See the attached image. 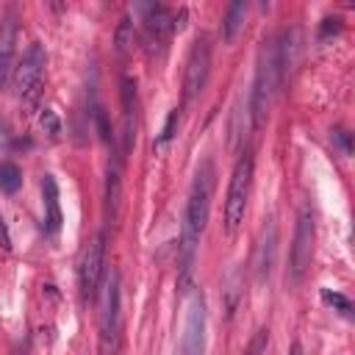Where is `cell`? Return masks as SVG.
Listing matches in <instances>:
<instances>
[{
	"label": "cell",
	"mask_w": 355,
	"mask_h": 355,
	"mask_svg": "<svg viewBox=\"0 0 355 355\" xmlns=\"http://www.w3.org/2000/svg\"><path fill=\"white\" fill-rule=\"evenodd\" d=\"M313 241H316V222H313V211L308 202L300 205L297 214V227H294V241H291V252H288V280L291 283H302L311 261H313Z\"/></svg>",
	"instance_id": "cell-5"
},
{
	"label": "cell",
	"mask_w": 355,
	"mask_h": 355,
	"mask_svg": "<svg viewBox=\"0 0 355 355\" xmlns=\"http://www.w3.org/2000/svg\"><path fill=\"white\" fill-rule=\"evenodd\" d=\"M275 252H277V227H275V219H266V225L261 227L258 247H255V261H252L258 283L269 280L272 266H275Z\"/></svg>",
	"instance_id": "cell-11"
},
{
	"label": "cell",
	"mask_w": 355,
	"mask_h": 355,
	"mask_svg": "<svg viewBox=\"0 0 355 355\" xmlns=\"http://www.w3.org/2000/svg\"><path fill=\"white\" fill-rule=\"evenodd\" d=\"M14 53H17V14L8 11L0 22V92L8 89L14 78Z\"/></svg>",
	"instance_id": "cell-10"
},
{
	"label": "cell",
	"mask_w": 355,
	"mask_h": 355,
	"mask_svg": "<svg viewBox=\"0 0 355 355\" xmlns=\"http://www.w3.org/2000/svg\"><path fill=\"white\" fill-rule=\"evenodd\" d=\"M94 119H97V130H100V136H103V141H111V128H108V119H105V111H97V114H94Z\"/></svg>",
	"instance_id": "cell-22"
},
{
	"label": "cell",
	"mask_w": 355,
	"mask_h": 355,
	"mask_svg": "<svg viewBox=\"0 0 355 355\" xmlns=\"http://www.w3.org/2000/svg\"><path fill=\"white\" fill-rule=\"evenodd\" d=\"M266 347H269V330H266V327H261V330L250 338V344H247L244 355H266Z\"/></svg>",
	"instance_id": "cell-17"
},
{
	"label": "cell",
	"mask_w": 355,
	"mask_h": 355,
	"mask_svg": "<svg viewBox=\"0 0 355 355\" xmlns=\"http://www.w3.org/2000/svg\"><path fill=\"white\" fill-rule=\"evenodd\" d=\"M205 302L200 294H191L186 302V319L180 333L178 355H205Z\"/></svg>",
	"instance_id": "cell-9"
},
{
	"label": "cell",
	"mask_w": 355,
	"mask_h": 355,
	"mask_svg": "<svg viewBox=\"0 0 355 355\" xmlns=\"http://www.w3.org/2000/svg\"><path fill=\"white\" fill-rule=\"evenodd\" d=\"M44 67H47V53H44L42 42H31L28 50L22 53V58L17 61L14 78H11L19 100L33 103L39 97V89L44 83Z\"/></svg>",
	"instance_id": "cell-6"
},
{
	"label": "cell",
	"mask_w": 355,
	"mask_h": 355,
	"mask_svg": "<svg viewBox=\"0 0 355 355\" xmlns=\"http://www.w3.org/2000/svg\"><path fill=\"white\" fill-rule=\"evenodd\" d=\"M322 300H324L327 305L338 308L344 316H349V313H352V302H349L344 294H338V291H322Z\"/></svg>",
	"instance_id": "cell-18"
},
{
	"label": "cell",
	"mask_w": 355,
	"mask_h": 355,
	"mask_svg": "<svg viewBox=\"0 0 355 355\" xmlns=\"http://www.w3.org/2000/svg\"><path fill=\"white\" fill-rule=\"evenodd\" d=\"M214 186H216V169H214V161L205 158L197 166L191 186H189V194H186V211H183V227H180V263H178V283L183 291L189 288L197 244H200L205 225H208V216H211Z\"/></svg>",
	"instance_id": "cell-1"
},
{
	"label": "cell",
	"mask_w": 355,
	"mask_h": 355,
	"mask_svg": "<svg viewBox=\"0 0 355 355\" xmlns=\"http://www.w3.org/2000/svg\"><path fill=\"white\" fill-rule=\"evenodd\" d=\"M42 130H44L47 136H55V133H58V119H55V114H53L50 108L42 111Z\"/></svg>",
	"instance_id": "cell-21"
},
{
	"label": "cell",
	"mask_w": 355,
	"mask_h": 355,
	"mask_svg": "<svg viewBox=\"0 0 355 355\" xmlns=\"http://www.w3.org/2000/svg\"><path fill=\"white\" fill-rule=\"evenodd\" d=\"M283 86V75H280V61H277V47L275 39H266L258 50V61H255V80H252V94H250V119L252 128L261 130L269 108L277 97Z\"/></svg>",
	"instance_id": "cell-2"
},
{
	"label": "cell",
	"mask_w": 355,
	"mask_h": 355,
	"mask_svg": "<svg viewBox=\"0 0 355 355\" xmlns=\"http://www.w3.org/2000/svg\"><path fill=\"white\" fill-rule=\"evenodd\" d=\"M333 139L338 141V147H341V153L347 155V153H349V133H347L344 128H333Z\"/></svg>",
	"instance_id": "cell-23"
},
{
	"label": "cell",
	"mask_w": 355,
	"mask_h": 355,
	"mask_svg": "<svg viewBox=\"0 0 355 355\" xmlns=\"http://www.w3.org/2000/svg\"><path fill=\"white\" fill-rule=\"evenodd\" d=\"M244 17H247V3H230L227 11H225V19H222V39L225 42H233L236 33L241 31L244 25Z\"/></svg>",
	"instance_id": "cell-13"
},
{
	"label": "cell",
	"mask_w": 355,
	"mask_h": 355,
	"mask_svg": "<svg viewBox=\"0 0 355 355\" xmlns=\"http://www.w3.org/2000/svg\"><path fill=\"white\" fill-rule=\"evenodd\" d=\"M178 119H180V114H178V108L175 111H169V116H166V125H164V130H161V136H158V144H166L172 136H175V128H178Z\"/></svg>",
	"instance_id": "cell-20"
},
{
	"label": "cell",
	"mask_w": 355,
	"mask_h": 355,
	"mask_svg": "<svg viewBox=\"0 0 355 355\" xmlns=\"http://www.w3.org/2000/svg\"><path fill=\"white\" fill-rule=\"evenodd\" d=\"M252 169H255V158L250 150H244L230 172L227 197H225V233L227 236H233L239 230V225L244 222L247 200H250V189H252Z\"/></svg>",
	"instance_id": "cell-3"
},
{
	"label": "cell",
	"mask_w": 355,
	"mask_h": 355,
	"mask_svg": "<svg viewBox=\"0 0 355 355\" xmlns=\"http://www.w3.org/2000/svg\"><path fill=\"white\" fill-rule=\"evenodd\" d=\"M19 183H22V172L17 169V164H11V161L0 164V186H3L8 194H14V191L19 189Z\"/></svg>",
	"instance_id": "cell-16"
},
{
	"label": "cell",
	"mask_w": 355,
	"mask_h": 355,
	"mask_svg": "<svg viewBox=\"0 0 355 355\" xmlns=\"http://www.w3.org/2000/svg\"><path fill=\"white\" fill-rule=\"evenodd\" d=\"M119 330H122V286H119V272H111L103 286V297H100V349H103V355H116Z\"/></svg>",
	"instance_id": "cell-4"
},
{
	"label": "cell",
	"mask_w": 355,
	"mask_h": 355,
	"mask_svg": "<svg viewBox=\"0 0 355 355\" xmlns=\"http://www.w3.org/2000/svg\"><path fill=\"white\" fill-rule=\"evenodd\" d=\"M114 42H116V53H119V55H128V53L136 47V28H133V22H130L128 17L119 22Z\"/></svg>",
	"instance_id": "cell-15"
},
{
	"label": "cell",
	"mask_w": 355,
	"mask_h": 355,
	"mask_svg": "<svg viewBox=\"0 0 355 355\" xmlns=\"http://www.w3.org/2000/svg\"><path fill=\"white\" fill-rule=\"evenodd\" d=\"M288 355H302V344H300V341H294V344H291V349H288Z\"/></svg>",
	"instance_id": "cell-25"
},
{
	"label": "cell",
	"mask_w": 355,
	"mask_h": 355,
	"mask_svg": "<svg viewBox=\"0 0 355 355\" xmlns=\"http://www.w3.org/2000/svg\"><path fill=\"white\" fill-rule=\"evenodd\" d=\"M119 197H122V166L119 161H114L108 166V180H105V202L108 208H114V216L119 211Z\"/></svg>",
	"instance_id": "cell-14"
},
{
	"label": "cell",
	"mask_w": 355,
	"mask_h": 355,
	"mask_svg": "<svg viewBox=\"0 0 355 355\" xmlns=\"http://www.w3.org/2000/svg\"><path fill=\"white\" fill-rule=\"evenodd\" d=\"M239 286H241V272H233L227 277V313H233L239 305Z\"/></svg>",
	"instance_id": "cell-19"
},
{
	"label": "cell",
	"mask_w": 355,
	"mask_h": 355,
	"mask_svg": "<svg viewBox=\"0 0 355 355\" xmlns=\"http://www.w3.org/2000/svg\"><path fill=\"white\" fill-rule=\"evenodd\" d=\"M42 200H44L47 233H58V227H61V202H58V183H55L53 175H44V180H42Z\"/></svg>",
	"instance_id": "cell-12"
},
{
	"label": "cell",
	"mask_w": 355,
	"mask_h": 355,
	"mask_svg": "<svg viewBox=\"0 0 355 355\" xmlns=\"http://www.w3.org/2000/svg\"><path fill=\"white\" fill-rule=\"evenodd\" d=\"M103 263H105V233H94L78 261V286L83 300H92L97 294V286L103 280Z\"/></svg>",
	"instance_id": "cell-8"
},
{
	"label": "cell",
	"mask_w": 355,
	"mask_h": 355,
	"mask_svg": "<svg viewBox=\"0 0 355 355\" xmlns=\"http://www.w3.org/2000/svg\"><path fill=\"white\" fill-rule=\"evenodd\" d=\"M208 75H211V39L197 36L186 55V72H183V100L186 103H191L202 94Z\"/></svg>",
	"instance_id": "cell-7"
},
{
	"label": "cell",
	"mask_w": 355,
	"mask_h": 355,
	"mask_svg": "<svg viewBox=\"0 0 355 355\" xmlns=\"http://www.w3.org/2000/svg\"><path fill=\"white\" fill-rule=\"evenodd\" d=\"M0 247L3 250H11V233H8V225L3 219V214H0Z\"/></svg>",
	"instance_id": "cell-24"
}]
</instances>
